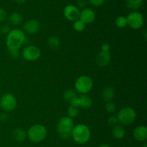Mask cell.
Segmentation results:
<instances>
[{"label": "cell", "mask_w": 147, "mask_h": 147, "mask_svg": "<svg viewBox=\"0 0 147 147\" xmlns=\"http://www.w3.org/2000/svg\"><path fill=\"white\" fill-rule=\"evenodd\" d=\"M67 114H68V117H70V118H76L79 114V108L70 105L67 108Z\"/></svg>", "instance_id": "obj_25"}, {"label": "cell", "mask_w": 147, "mask_h": 147, "mask_svg": "<svg viewBox=\"0 0 147 147\" xmlns=\"http://www.w3.org/2000/svg\"><path fill=\"white\" fill-rule=\"evenodd\" d=\"M25 33L20 29H13L7 35L6 45L8 49H20L27 42Z\"/></svg>", "instance_id": "obj_1"}, {"label": "cell", "mask_w": 147, "mask_h": 147, "mask_svg": "<svg viewBox=\"0 0 147 147\" xmlns=\"http://www.w3.org/2000/svg\"><path fill=\"white\" fill-rule=\"evenodd\" d=\"M128 25L134 30L140 29L144 23V18L142 13L136 11H133L129 13L126 17Z\"/></svg>", "instance_id": "obj_8"}, {"label": "cell", "mask_w": 147, "mask_h": 147, "mask_svg": "<svg viewBox=\"0 0 147 147\" xmlns=\"http://www.w3.org/2000/svg\"><path fill=\"white\" fill-rule=\"evenodd\" d=\"M74 125L73 118L68 116H64L60 118L56 126L57 132L60 138L63 139H69L71 137Z\"/></svg>", "instance_id": "obj_2"}, {"label": "cell", "mask_w": 147, "mask_h": 147, "mask_svg": "<svg viewBox=\"0 0 147 147\" xmlns=\"http://www.w3.org/2000/svg\"><path fill=\"white\" fill-rule=\"evenodd\" d=\"M77 96V92H76V90L74 89H67L65 92H64V95H63V98L65 101L70 102V101L73 99H74L75 97H76Z\"/></svg>", "instance_id": "obj_22"}, {"label": "cell", "mask_w": 147, "mask_h": 147, "mask_svg": "<svg viewBox=\"0 0 147 147\" xmlns=\"http://www.w3.org/2000/svg\"><path fill=\"white\" fill-rule=\"evenodd\" d=\"M22 16L21 14L18 12H14L12 14H11L9 17V24L13 26H18L22 22Z\"/></svg>", "instance_id": "obj_17"}, {"label": "cell", "mask_w": 147, "mask_h": 147, "mask_svg": "<svg viewBox=\"0 0 147 147\" xmlns=\"http://www.w3.org/2000/svg\"><path fill=\"white\" fill-rule=\"evenodd\" d=\"M69 103H70V105H72V106L76 107V108H80V99H79V97H75Z\"/></svg>", "instance_id": "obj_32"}, {"label": "cell", "mask_w": 147, "mask_h": 147, "mask_svg": "<svg viewBox=\"0 0 147 147\" xmlns=\"http://www.w3.org/2000/svg\"><path fill=\"white\" fill-rule=\"evenodd\" d=\"M7 17V12L5 11V10L3 8L0 7V22H3L6 20Z\"/></svg>", "instance_id": "obj_31"}, {"label": "cell", "mask_w": 147, "mask_h": 147, "mask_svg": "<svg viewBox=\"0 0 147 147\" xmlns=\"http://www.w3.org/2000/svg\"><path fill=\"white\" fill-rule=\"evenodd\" d=\"M111 59V53L109 52H104L100 50L96 57V62L100 67H105L109 64Z\"/></svg>", "instance_id": "obj_13"}, {"label": "cell", "mask_w": 147, "mask_h": 147, "mask_svg": "<svg viewBox=\"0 0 147 147\" xmlns=\"http://www.w3.org/2000/svg\"><path fill=\"white\" fill-rule=\"evenodd\" d=\"M17 106V100L14 95L5 93L0 97V108L7 112L14 111Z\"/></svg>", "instance_id": "obj_7"}, {"label": "cell", "mask_w": 147, "mask_h": 147, "mask_svg": "<svg viewBox=\"0 0 147 147\" xmlns=\"http://www.w3.org/2000/svg\"><path fill=\"white\" fill-rule=\"evenodd\" d=\"M99 147H111V146L109 145H108V144H102V145H100Z\"/></svg>", "instance_id": "obj_37"}, {"label": "cell", "mask_w": 147, "mask_h": 147, "mask_svg": "<svg viewBox=\"0 0 147 147\" xmlns=\"http://www.w3.org/2000/svg\"><path fill=\"white\" fill-rule=\"evenodd\" d=\"M144 0H126V6L129 10L136 11L143 4Z\"/></svg>", "instance_id": "obj_19"}, {"label": "cell", "mask_w": 147, "mask_h": 147, "mask_svg": "<svg viewBox=\"0 0 147 147\" xmlns=\"http://www.w3.org/2000/svg\"><path fill=\"white\" fill-rule=\"evenodd\" d=\"M93 82L89 76L82 75L75 82V89L76 92L82 95H86L93 88Z\"/></svg>", "instance_id": "obj_6"}, {"label": "cell", "mask_w": 147, "mask_h": 147, "mask_svg": "<svg viewBox=\"0 0 147 147\" xmlns=\"http://www.w3.org/2000/svg\"><path fill=\"white\" fill-rule=\"evenodd\" d=\"M112 134L115 138L120 140L124 138L126 135V131L121 125H116L113 126V130H112Z\"/></svg>", "instance_id": "obj_18"}, {"label": "cell", "mask_w": 147, "mask_h": 147, "mask_svg": "<svg viewBox=\"0 0 147 147\" xmlns=\"http://www.w3.org/2000/svg\"><path fill=\"white\" fill-rule=\"evenodd\" d=\"M133 135L138 141H145L147 139V128L145 125H138L134 129Z\"/></svg>", "instance_id": "obj_14"}, {"label": "cell", "mask_w": 147, "mask_h": 147, "mask_svg": "<svg viewBox=\"0 0 147 147\" xmlns=\"http://www.w3.org/2000/svg\"><path fill=\"white\" fill-rule=\"evenodd\" d=\"M73 28L76 31L82 32L86 28V24L83 21H81L80 19H78L73 22Z\"/></svg>", "instance_id": "obj_24"}, {"label": "cell", "mask_w": 147, "mask_h": 147, "mask_svg": "<svg viewBox=\"0 0 147 147\" xmlns=\"http://www.w3.org/2000/svg\"><path fill=\"white\" fill-rule=\"evenodd\" d=\"M41 56V50L37 46L30 45L27 46L22 51V56L27 61H34L37 60Z\"/></svg>", "instance_id": "obj_9"}, {"label": "cell", "mask_w": 147, "mask_h": 147, "mask_svg": "<svg viewBox=\"0 0 147 147\" xmlns=\"http://www.w3.org/2000/svg\"><path fill=\"white\" fill-rule=\"evenodd\" d=\"M86 5V1L85 0H78L77 2L78 8H84Z\"/></svg>", "instance_id": "obj_34"}, {"label": "cell", "mask_w": 147, "mask_h": 147, "mask_svg": "<svg viewBox=\"0 0 147 147\" xmlns=\"http://www.w3.org/2000/svg\"><path fill=\"white\" fill-rule=\"evenodd\" d=\"M9 54L12 59H17L20 56V49H8Z\"/></svg>", "instance_id": "obj_27"}, {"label": "cell", "mask_w": 147, "mask_h": 147, "mask_svg": "<svg viewBox=\"0 0 147 147\" xmlns=\"http://www.w3.org/2000/svg\"><path fill=\"white\" fill-rule=\"evenodd\" d=\"M14 1L17 3H18V4H24L27 0H14Z\"/></svg>", "instance_id": "obj_36"}, {"label": "cell", "mask_w": 147, "mask_h": 147, "mask_svg": "<svg viewBox=\"0 0 147 147\" xmlns=\"http://www.w3.org/2000/svg\"><path fill=\"white\" fill-rule=\"evenodd\" d=\"M115 96V91L114 89L112 87H110V86H108V87H106L103 90V92H102V98L103 99V100L107 102H110L112 99L114 98Z\"/></svg>", "instance_id": "obj_20"}, {"label": "cell", "mask_w": 147, "mask_h": 147, "mask_svg": "<svg viewBox=\"0 0 147 147\" xmlns=\"http://www.w3.org/2000/svg\"><path fill=\"white\" fill-rule=\"evenodd\" d=\"M144 147H147V144H144Z\"/></svg>", "instance_id": "obj_38"}, {"label": "cell", "mask_w": 147, "mask_h": 147, "mask_svg": "<svg viewBox=\"0 0 147 147\" xmlns=\"http://www.w3.org/2000/svg\"><path fill=\"white\" fill-rule=\"evenodd\" d=\"M9 120V115L7 112L0 114V122H5Z\"/></svg>", "instance_id": "obj_33"}, {"label": "cell", "mask_w": 147, "mask_h": 147, "mask_svg": "<svg viewBox=\"0 0 147 147\" xmlns=\"http://www.w3.org/2000/svg\"><path fill=\"white\" fill-rule=\"evenodd\" d=\"M79 19L86 24H91L96 20V12L90 8H85L80 12Z\"/></svg>", "instance_id": "obj_12"}, {"label": "cell", "mask_w": 147, "mask_h": 147, "mask_svg": "<svg viewBox=\"0 0 147 147\" xmlns=\"http://www.w3.org/2000/svg\"><path fill=\"white\" fill-rule=\"evenodd\" d=\"M12 136L17 142H22L27 138V132L22 128H17L13 131Z\"/></svg>", "instance_id": "obj_15"}, {"label": "cell", "mask_w": 147, "mask_h": 147, "mask_svg": "<svg viewBox=\"0 0 147 147\" xmlns=\"http://www.w3.org/2000/svg\"><path fill=\"white\" fill-rule=\"evenodd\" d=\"M105 109L109 113H111V112H113L116 110V105L113 102H106V105H105Z\"/></svg>", "instance_id": "obj_26"}, {"label": "cell", "mask_w": 147, "mask_h": 147, "mask_svg": "<svg viewBox=\"0 0 147 147\" xmlns=\"http://www.w3.org/2000/svg\"><path fill=\"white\" fill-rule=\"evenodd\" d=\"M47 45L52 50H57L60 46V40L57 36H52L47 40Z\"/></svg>", "instance_id": "obj_21"}, {"label": "cell", "mask_w": 147, "mask_h": 147, "mask_svg": "<svg viewBox=\"0 0 147 147\" xmlns=\"http://www.w3.org/2000/svg\"><path fill=\"white\" fill-rule=\"evenodd\" d=\"M91 132L89 127L86 124L80 123L74 125L72 131L71 137L76 142L83 144L87 143L90 140Z\"/></svg>", "instance_id": "obj_3"}, {"label": "cell", "mask_w": 147, "mask_h": 147, "mask_svg": "<svg viewBox=\"0 0 147 147\" xmlns=\"http://www.w3.org/2000/svg\"><path fill=\"white\" fill-rule=\"evenodd\" d=\"M10 30H11V29H10V24H4L3 25H1V27H0V32L3 35H7L9 33Z\"/></svg>", "instance_id": "obj_28"}, {"label": "cell", "mask_w": 147, "mask_h": 147, "mask_svg": "<svg viewBox=\"0 0 147 147\" xmlns=\"http://www.w3.org/2000/svg\"><path fill=\"white\" fill-rule=\"evenodd\" d=\"M115 24H116V27L119 28H124L128 25L127 19L123 16H119L116 19Z\"/></svg>", "instance_id": "obj_23"}, {"label": "cell", "mask_w": 147, "mask_h": 147, "mask_svg": "<svg viewBox=\"0 0 147 147\" xmlns=\"http://www.w3.org/2000/svg\"><path fill=\"white\" fill-rule=\"evenodd\" d=\"M47 134V129L44 125L41 124H34L28 129L27 136L32 142L40 143L45 139Z\"/></svg>", "instance_id": "obj_4"}, {"label": "cell", "mask_w": 147, "mask_h": 147, "mask_svg": "<svg viewBox=\"0 0 147 147\" xmlns=\"http://www.w3.org/2000/svg\"><path fill=\"white\" fill-rule=\"evenodd\" d=\"M89 3L94 7H100L105 2V0H88Z\"/></svg>", "instance_id": "obj_30"}, {"label": "cell", "mask_w": 147, "mask_h": 147, "mask_svg": "<svg viewBox=\"0 0 147 147\" xmlns=\"http://www.w3.org/2000/svg\"><path fill=\"white\" fill-rule=\"evenodd\" d=\"M110 46L109 44L108 43H103V45L101 46V50L102 51H104V52H109L110 50Z\"/></svg>", "instance_id": "obj_35"}, {"label": "cell", "mask_w": 147, "mask_h": 147, "mask_svg": "<svg viewBox=\"0 0 147 147\" xmlns=\"http://www.w3.org/2000/svg\"><path fill=\"white\" fill-rule=\"evenodd\" d=\"M136 114L134 110L131 107H124L119 111L117 114L118 122L123 125H129L136 120Z\"/></svg>", "instance_id": "obj_5"}, {"label": "cell", "mask_w": 147, "mask_h": 147, "mask_svg": "<svg viewBox=\"0 0 147 147\" xmlns=\"http://www.w3.org/2000/svg\"><path fill=\"white\" fill-rule=\"evenodd\" d=\"M118 122H118V119L116 116L111 115V116H110L108 118V123H109L111 126H115L116 125H117Z\"/></svg>", "instance_id": "obj_29"}, {"label": "cell", "mask_w": 147, "mask_h": 147, "mask_svg": "<svg viewBox=\"0 0 147 147\" xmlns=\"http://www.w3.org/2000/svg\"><path fill=\"white\" fill-rule=\"evenodd\" d=\"M64 16L69 21L74 22L79 19L80 17V10L76 6L69 4L67 5L64 9Z\"/></svg>", "instance_id": "obj_10"}, {"label": "cell", "mask_w": 147, "mask_h": 147, "mask_svg": "<svg viewBox=\"0 0 147 147\" xmlns=\"http://www.w3.org/2000/svg\"><path fill=\"white\" fill-rule=\"evenodd\" d=\"M79 99H80V108H83L84 109H88L91 108L93 105V100L88 95H82L79 97Z\"/></svg>", "instance_id": "obj_16"}, {"label": "cell", "mask_w": 147, "mask_h": 147, "mask_svg": "<svg viewBox=\"0 0 147 147\" xmlns=\"http://www.w3.org/2000/svg\"><path fill=\"white\" fill-rule=\"evenodd\" d=\"M40 28V22L35 19H31L29 20L24 23L23 26L24 33L30 35H33L37 33Z\"/></svg>", "instance_id": "obj_11"}]
</instances>
